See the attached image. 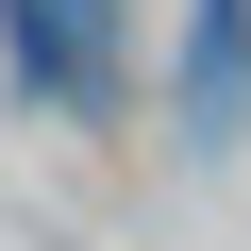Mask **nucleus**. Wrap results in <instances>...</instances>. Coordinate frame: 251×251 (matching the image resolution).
Returning a JSON list of instances; mask_svg holds the SVG:
<instances>
[{
	"mask_svg": "<svg viewBox=\"0 0 251 251\" xmlns=\"http://www.w3.org/2000/svg\"><path fill=\"white\" fill-rule=\"evenodd\" d=\"M0 34H17V67L67 100V117H100L117 100V50H100V0H0Z\"/></svg>",
	"mask_w": 251,
	"mask_h": 251,
	"instance_id": "nucleus-1",
	"label": "nucleus"
},
{
	"mask_svg": "<svg viewBox=\"0 0 251 251\" xmlns=\"http://www.w3.org/2000/svg\"><path fill=\"white\" fill-rule=\"evenodd\" d=\"M234 100H251V0H201L184 17V134L201 151L234 134Z\"/></svg>",
	"mask_w": 251,
	"mask_h": 251,
	"instance_id": "nucleus-2",
	"label": "nucleus"
}]
</instances>
